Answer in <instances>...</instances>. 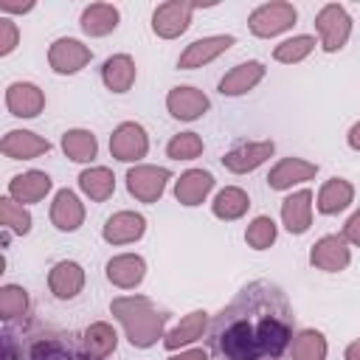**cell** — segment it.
<instances>
[{
    "label": "cell",
    "instance_id": "cell-1",
    "mask_svg": "<svg viewBox=\"0 0 360 360\" xmlns=\"http://www.w3.org/2000/svg\"><path fill=\"white\" fill-rule=\"evenodd\" d=\"M292 338V307L273 281L245 284L208 326L211 349L219 360L281 357Z\"/></svg>",
    "mask_w": 360,
    "mask_h": 360
},
{
    "label": "cell",
    "instance_id": "cell-2",
    "mask_svg": "<svg viewBox=\"0 0 360 360\" xmlns=\"http://www.w3.org/2000/svg\"><path fill=\"white\" fill-rule=\"evenodd\" d=\"M112 318L124 326L127 340L135 349H152L158 340H163L169 312L158 309L152 298L146 295H118L110 301Z\"/></svg>",
    "mask_w": 360,
    "mask_h": 360
},
{
    "label": "cell",
    "instance_id": "cell-3",
    "mask_svg": "<svg viewBox=\"0 0 360 360\" xmlns=\"http://www.w3.org/2000/svg\"><path fill=\"white\" fill-rule=\"evenodd\" d=\"M298 20V11L292 3H284V0H270V3H262L256 6L250 14H248V28L253 37L259 39H270V37H278L284 31H290Z\"/></svg>",
    "mask_w": 360,
    "mask_h": 360
},
{
    "label": "cell",
    "instance_id": "cell-4",
    "mask_svg": "<svg viewBox=\"0 0 360 360\" xmlns=\"http://www.w3.org/2000/svg\"><path fill=\"white\" fill-rule=\"evenodd\" d=\"M315 31H318V45L326 53H335L352 37V17L340 3H326L315 14Z\"/></svg>",
    "mask_w": 360,
    "mask_h": 360
},
{
    "label": "cell",
    "instance_id": "cell-5",
    "mask_svg": "<svg viewBox=\"0 0 360 360\" xmlns=\"http://www.w3.org/2000/svg\"><path fill=\"white\" fill-rule=\"evenodd\" d=\"M127 191L138 202H158L166 191V183L172 180V172L166 166H152V163H135L127 172Z\"/></svg>",
    "mask_w": 360,
    "mask_h": 360
},
{
    "label": "cell",
    "instance_id": "cell-6",
    "mask_svg": "<svg viewBox=\"0 0 360 360\" xmlns=\"http://www.w3.org/2000/svg\"><path fill=\"white\" fill-rule=\"evenodd\" d=\"M194 11H197V3H191V0H169V3H160L152 11V31L160 39H177L180 34L188 31Z\"/></svg>",
    "mask_w": 360,
    "mask_h": 360
},
{
    "label": "cell",
    "instance_id": "cell-7",
    "mask_svg": "<svg viewBox=\"0 0 360 360\" xmlns=\"http://www.w3.org/2000/svg\"><path fill=\"white\" fill-rule=\"evenodd\" d=\"M149 152V135L138 121H124L110 135V155L121 163H138Z\"/></svg>",
    "mask_w": 360,
    "mask_h": 360
},
{
    "label": "cell",
    "instance_id": "cell-8",
    "mask_svg": "<svg viewBox=\"0 0 360 360\" xmlns=\"http://www.w3.org/2000/svg\"><path fill=\"white\" fill-rule=\"evenodd\" d=\"M90 59H93V51L82 39H73V37H59L48 48V65L59 76L79 73L84 65H90Z\"/></svg>",
    "mask_w": 360,
    "mask_h": 360
},
{
    "label": "cell",
    "instance_id": "cell-9",
    "mask_svg": "<svg viewBox=\"0 0 360 360\" xmlns=\"http://www.w3.org/2000/svg\"><path fill=\"white\" fill-rule=\"evenodd\" d=\"M352 262V248L340 233H326L309 248V264L323 273H340Z\"/></svg>",
    "mask_w": 360,
    "mask_h": 360
},
{
    "label": "cell",
    "instance_id": "cell-10",
    "mask_svg": "<svg viewBox=\"0 0 360 360\" xmlns=\"http://www.w3.org/2000/svg\"><path fill=\"white\" fill-rule=\"evenodd\" d=\"M166 110L177 121H197L211 110V98L191 84H177L166 93Z\"/></svg>",
    "mask_w": 360,
    "mask_h": 360
},
{
    "label": "cell",
    "instance_id": "cell-11",
    "mask_svg": "<svg viewBox=\"0 0 360 360\" xmlns=\"http://www.w3.org/2000/svg\"><path fill=\"white\" fill-rule=\"evenodd\" d=\"M236 39L231 34H214V37H200L191 45H186V51L177 56V68L180 70H194L202 68L208 62H214L217 56H222L228 48H233Z\"/></svg>",
    "mask_w": 360,
    "mask_h": 360
},
{
    "label": "cell",
    "instance_id": "cell-12",
    "mask_svg": "<svg viewBox=\"0 0 360 360\" xmlns=\"http://www.w3.org/2000/svg\"><path fill=\"white\" fill-rule=\"evenodd\" d=\"M276 152V143L267 138V141H248V143H239L233 146L231 152L222 155V166L233 174H248L253 169H259L264 160H270Z\"/></svg>",
    "mask_w": 360,
    "mask_h": 360
},
{
    "label": "cell",
    "instance_id": "cell-13",
    "mask_svg": "<svg viewBox=\"0 0 360 360\" xmlns=\"http://www.w3.org/2000/svg\"><path fill=\"white\" fill-rule=\"evenodd\" d=\"M45 152H51V141L31 129H8L0 138V155L11 160H31Z\"/></svg>",
    "mask_w": 360,
    "mask_h": 360
},
{
    "label": "cell",
    "instance_id": "cell-14",
    "mask_svg": "<svg viewBox=\"0 0 360 360\" xmlns=\"http://www.w3.org/2000/svg\"><path fill=\"white\" fill-rule=\"evenodd\" d=\"M6 107L14 118H37L45 110V93L34 82H11L6 87Z\"/></svg>",
    "mask_w": 360,
    "mask_h": 360
},
{
    "label": "cell",
    "instance_id": "cell-15",
    "mask_svg": "<svg viewBox=\"0 0 360 360\" xmlns=\"http://www.w3.org/2000/svg\"><path fill=\"white\" fill-rule=\"evenodd\" d=\"M315 174H318V163L290 155V158H281V160L270 169L267 186H270L273 191H287V188H292V186H298V183L312 180Z\"/></svg>",
    "mask_w": 360,
    "mask_h": 360
},
{
    "label": "cell",
    "instance_id": "cell-16",
    "mask_svg": "<svg viewBox=\"0 0 360 360\" xmlns=\"http://www.w3.org/2000/svg\"><path fill=\"white\" fill-rule=\"evenodd\" d=\"M146 233V217L138 211H115L112 217H107L101 236L110 245H132Z\"/></svg>",
    "mask_w": 360,
    "mask_h": 360
},
{
    "label": "cell",
    "instance_id": "cell-17",
    "mask_svg": "<svg viewBox=\"0 0 360 360\" xmlns=\"http://www.w3.org/2000/svg\"><path fill=\"white\" fill-rule=\"evenodd\" d=\"M51 222L56 231H65V233H73L84 225V202L79 200V194L73 188H59L53 194Z\"/></svg>",
    "mask_w": 360,
    "mask_h": 360
},
{
    "label": "cell",
    "instance_id": "cell-18",
    "mask_svg": "<svg viewBox=\"0 0 360 360\" xmlns=\"http://www.w3.org/2000/svg\"><path fill=\"white\" fill-rule=\"evenodd\" d=\"M48 290L59 301H73L84 290V267L79 262H70V259L56 262L48 273Z\"/></svg>",
    "mask_w": 360,
    "mask_h": 360
},
{
    "label": "cell",
    "instance_id": "cell-19",
    "mask_svg": "<svg viewBox=\"0 0 360 360\" xmlns=\"http://www.w3.org/2000/svg\"><path fill=\"white\" fill-rule=\"evenodd\" d=\"M53 188V180L48 172H39V169H28L22 174H14L8 180V197L20 205H31V202H39L45 200V194Z\"/></svg>",
    "mask_w": 360,
    "mask_h": 360
},
{
    "label": "cell",
    "instance_id": "cell-20",
    "mask_svg": "<svg viewBox=\"0 0 360 360\" xmlns=\"http://www.w3.org/2000/svg\"><path fill=\"white\" fill-rule=\"evenodd\" d=\"M267 68L259 62V59H248V62H239L233 65L222 79H219V93L222 96H245L250 93L262 79H264Z\"/></svg>",
    "mask_w": 360,
    "mask_h": 360
},
{
    "label": "cell",
    "instance_id": "cell-21",
    "mask_svg": "<svg viewBox=\"0 0 360 360\" xmlns=\"http://www.w3.org/2000/svg\"><path fill=\"white\" fill-rule=\"evenodd\" d=\"M214 174L205 172V169H188L183 172L177 180H174V200L186 208H194V205H202V200L211 194L214 188Z\"/></svg>",
    "mask_w": 360,
    "mask_h": 360
},
{
    "label": "cell",
    "instance_id": "cell-22",
    "mask_svg": "<svg viewBox=\"0 0 360 360\" xmlns=\"http://www.w3.org/2000/svg\"><path fill=\"white\" fill-rule=\"evenodd\" d=\"M104 273H107V281L115 284L118 290H135L146 276V262L138 253H118L107 262Z\"/></svg>",
    "mask_w": 360,
    "mask_h": 360
},
{
    "label": "cell",
    "instance_id": "cell-23",
    "mask_svg": "<svg viewBox=\"0 0 360 360\" xmlns=\"http://www.w3.org/2000/svg\"><path fill=\"white\" fill-rule=\"evenodd\" d=\"M281 222L295 236L309 231V225H312V191L309 188L292 191L290 197L281 200Z\"/></svg>",
    "mask_w": 360,
    "mask_h": 360
},
{
    "label": "cell",
    "instance_id": "cell-24",
    "mask_svg": "<svg viewBox=\"0 0 360 360\" xmlns=\"http://www.w3.org/2000/svg\"><path fill=\"white\" fill-rule=\"evenodd\" d=\"M205 332H208V312L205 309H194V312L183 315L180 323L172 332H163V346L169 352H177L183 346H191L200 338H205Z\"/></svg>",
    "mask_w": 360,
    "mask_h": 360
},
{
    "label": "cell",
    "instance_id": "cell-25",
    "mask_svg": "<svg viewBox=\"0 0 360 360\" xmlns=\"http://www.w3.org/2000/svg\"><path fill=\"white\" fill-rule=\"evenodd\" d=\"M135 76H138V68H135V59L129 53H112L101 65V82H104V87L110 93H127V90H132Z\"/></svg>",
    "mask_w": 360,
    "mask_h": 360
},
{
    "label": "cell",
    "instance_id": "cell-26",
    "mask_svg": "<svg viewBox=\"0 0 360 360\" xmlns=\"http://www.w3.org/2000/svg\"><path fill=\"white\" fill-rule=\"evenodd\" d=\"M352 202H354V186L346 177H329L315 197V208L323 217H335V214L346 211Z\"/></svg>",
    "mask_w": 360,
    "mask_h": 360
},
{
    "label": "cell",
    "instance_id": "cell-27",
    "mask_svg": "<svg viewBox=\"0 0 360 360\" xmlns=\"http://www.w3.org/2000/svg\"><path fill=\"white\" fill-rule=\"evenodd\" d=\"M118 20H121V11L112 3H90L84 6L79 25L87 37H107L118 28Z\"/></svg>",
    "mask_w": 360,
    "mask_h": 360
},
{
    "label": "cell",
    "instance_id": "cell-28",
    "mask_svg": "<svg viewBox=\"0 0 360 360\" xmlns=\"http://www.w3.org/2000/svg\"><path fill=\"white\" fill-rule=\"evenodd\" d=\"M250 208V197L245 188L239 186H225L217 191L214 202H211V214L217 219H225V222H233V219H242Z\"/></svg>",
    "mask_w": 360,
    "mask_h": 360
},
{
    "label": "cell",
    "instance_id": "cell-29",
    "mask_svg": "<svg viewBox=\"0 0 360 360\" xmlns=\"http://www.w3.org/2000/svg\"><path fill=\"white\" fill-rule=\"evenodd\" d=\"M82 346H84V352H87L93 360H107V357L115 352V346H118V332H115L107 321H96V323H90V326L84 329Z\"/></svg>",
    "mask_w": 360,
    "mask_h": 360
},
{
    "label": "cell",
    "instance_id": "cell-30",
    "mask_svg": "<svg viewBox=\"0 0 360 360\" xmlns=\"http://www.w3.org/2000/svg\"><path fill=\"white\" fill-rule=\"evenodd\" d=\"M79 188L93 202H104L115 194V174L107 166H90L79 174Z\"/></svg>",
    "mask_w": 360,
    "mask_h": 360
},
{
    "label": "cell",
    "instance_id": "cell-31",
    "mask_svg": "<svg viewBox=\"0 0 360 360\" xmlns=\"http://www.w3.org/2000/svg\"><path fill=\"white\" fill-rule=\"evenodd\" d=\"M62 152L73 163H90L98 155V141H96V135L90 129L76 127V129H68L62 135Z\"/></svg>",
    "mask_w": 360,
    "mask_h": 360
},
{
    "label": "cell",
    "instance_id": "cell-32",
    "mask_svg": "<svg viewBox=\"0 0 360 360\" xmlns=\"http://www.w3.org/2000/svg\"><path fill=\"white\" fill-rule=\"evenodd\" d=\"M290 357L292 360H326V338L318 329H301L295 338H290Z\"/></svg>",
    "mask_w": 360,
    "mask_h": 360
},
{
    "label": "cell",
    "instance_id": "cell-33",
    "mask_svg": "<svg viewBox=\"0 0 360 360\" xmlns=\"http://www.w3.org/2000/svg\"><path fill=\"white\" fill-rule=\"evenodd\" d=\"M28 360H93V357L87 352L73 349L62 338H45V340H37L31 346Z\"/></svg>",
    "mask_w": 360,
    "mask_h": 360
},
{
    "label": "cell",
    "instance_id": "cell-34",
    "mask_svg": "<svg viewBox=\"0 0 360 360\" xmlns=\"http://www.w3.org/2000/svg\"><path fill=\"white\" fill-rule=\"evenodd\" d=\"M312 51H315V37H309V34H295V37H290V39H284V42H278V45L273 48V59L281 62V65H298V62H304Z\"/></svg>",
    "mask_w": 360,
    "mask_h": 360
},
{
    "label": "cell",
    "instance_id": "cell-35",
    "mask_svg": "<svg viewBox=\"0 0 360 360\" xmlns=\"http://www.w3.org/2000/svg\"><path fill=\"white\" fill-rule=\"evenodd\" d=\"M31 222L34 219L25 205L14 202L11 197H0V228L11 231L17 236H25V233H31Z\"/></svg>",
    "mask_w": 360,
    "mask_h": 360
},
{
    "label": "cell",
    "instance_id": "cell-36",
    "mask_svg": "<svg viewBox=\"0 0 360 360\" xmlns=\"http://www.w3.org/2000/svg\"><path fill=\"white\" fill-rule=\"evenodd\" d=\"M31 298L28 290L20 284H6L0 287V321H17L28 312Z\"/></svg>",
    "mask_w": 360,
    "mask_h": 360
},
{
    "label": "cell",
    "instance_id": "cell-37",
    "mask_svg": "<svg viewBox=\"0 0 360 360\" xmlns=\"http://www.w3.org/2000/svg\"><path fill=\"white\" fill-rule=\"evenodd\" d=\"M278 236V225L273 222V217L267 214H259L250 219V225L245 228V242L253 248V250H267Z\"/></svg>",
    "mask_w": 360,
    "mask_h": 360
},
{
    "label": "cell",
    "instance_id": "cell-38",
    "mask_svg": "<svg viewBox=\"0 0 360 360\" xmlns=\"http://www.w3.org/2000/svg\"><path fill=\"white\" fill-rule=\"evenodd\" d=\"M202 138L197 132H177L172 135V141L166 143V155L172 160H194L202 155Z\"/></svg>",
    "mask_w": 360,
    "mask_h": 360
},
{
    "label": "cell",
    "instance_id": "cell-39",
    "mask_svg": "<svg viewBox=\"0 0 360 360\" xmlns=\"http://www.w3.org/2000/svg\"><path fill=\"white\" fill-rule=\"evenodd\" d=\"M20 45V28L11 17H3L0 14V56H8L14 53Z\"/></svg>",
    "mask_w": 360,
    "mask_h": 360
},
{
    "label": "cell",
    "instance_id": "cell-40",
    "mask_svg": "<svg viewBox=\"0 0 360 360\" xmlns=\"http://www.w3.org/2000/svg\"><path fill=\"white\" fill-rule=\"evenodd\" d=\"M343 239H346V245L352 248V245H360V211H354L349 219H346V225H343V233H340Z\"/></svg>",
    "mask_w": 360,
    "mask_h": 360
},
{
    "label": "cell",
    "instance_id": "cell-41",
    "mask_svg": "<svg viewBox=\"0 0 360 360\" xmlns=\"http://www.w3.org/2000/svg\"><path fill=\"white\" fill-rule=\"evenodd\" d=\"M34 0H25V3H20V0H0V14L3 17H8V14H28V11H34Z\"/></svg>",
    "mask_w": 360,
    "mask_h": 360
},
{
    "label": "cell",
    "instance_id": "cell-42",
    "mask_svg": "<svg viewBox=\"0 0 360 360\" xmlns=\"http://www.w3.org/2000/svg\"><path fill=\"white\" fill-rule=\"evenodd\" d=\"M166 360H211V352L202 349V346H194V349H186V352H174Z\"/></svg>",
    "mask_w": 360,
    "mask_h": 360
},
{
    "label": "cell",
    "instance_id": "cell-43",
    "mask_svg": "<svg viewBox=\"0 0 360 360\" xmlns=\"http://www.w3.org/2000/svg\"><path fill=\"white\" fill-rule=\"evenodd\" d=\"M0 360H17V349H14V343H11V338L3 335V332H0Z\"/></svg>",
    "mask_w": 360,
    "mask_h": 360
},
{
    "label": "cell",
    "instance_id": "cell-44",
    "mask_svg": "<svg viewBox=\"0 0 360 360\" xmlns=\"http://www.w3.org/2000/svg\"><path fill=\"white\" fill-rule=\"evenodd\" d=\"M349 146H352V149H360V124H357V121H354L352 129H349Z\"/></svg>",
    "mask_w": 360,
    "mask_h": 360
},
{
    "label": "cell",
    "instance_id": "cell-45",
    "mask_svg": "<svg viewBox=\"0 0 360 360\" xmlns=\"http://www.w3.org/2000/svg\"><path fill=\"white\" fill-rule=\"evenodd\" d=\"M346 360H360V343H357V340L349 343V349H346Z\"/></svg>",
    "mask_w": 360,
    "mask_h": 360
},
{
    "label": "cell",
    "instance_id": "cell-46",
    "mask_svg": "<svg viewBox=\"0 0 360 360\" xmlns=\"http://www.w3.org/2000/svg\"><path fill=\"white\" fill-rule=\"evenodd\" d=\"M3 273H6V256L0 253V276H3Z\"/></svg>",
    "mask_w": 360,
    "mask_h": 360
},
{
    "label": "cell",
    "instance_id": "cell-47",
    "mask_svg": "<svg viewBox=\"0 0 360 360\" xmlns=\"http://www.w3.org/2000/svg\"><path fill=\"white\" fill-rule=\"evenodd\" d=\"M259 360H270V357H259Z\"/></svg>",
    "mask_w": 360,
    "mask_h": 360
}]
</instances>
